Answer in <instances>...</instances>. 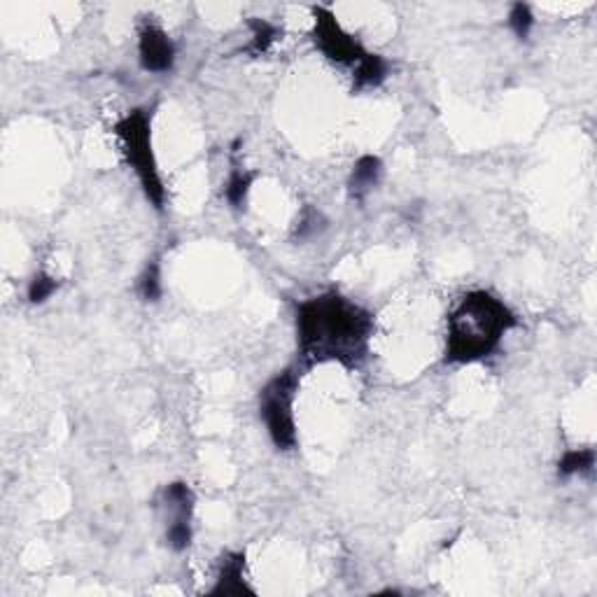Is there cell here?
<instances>
[{"label":"cell","mask_w":597,"mask_h":597,"mask_svg":"<svg viewBox=\"0 0 597 597\" xmlns=\"http://www.w3.org/2000/svg\"><path fill=\"white\" fill-rule=\"evenodd\" d=\"M294 325L299 357L306 367L339 364L343 369H360L376 332L374 313L334 290L297 304Z\"/></svg>","instance_id":"1"},{"label":"cell","mask_w":597,"mask_h":597,"mask_svg":"<svg viewBox=\"0 0 597 597\" xmlns=\"http://www.w3.org/2000/svg\"><path fill=\"white\" fill-rule=\"evenodd\" d=\"M518 318L497 294L472 290L462 294L446 320V364H476L500 350Z\"/></svg>","instance_id":"2"},{"label":"cell","mask_w":597,"mask_h":597,"mask_svg":"<svg viewBox=\"0 0 597 597\" xmlns=\"http://www.w3.org/2000/svg\"><path fill=\"white\" fill-rule=\"evenodd\" d=\"M112 133L122 147L124 161L136 175L140 187H143L145 199L152 203L154 210L166 208V185L161 178L157 154L152 143V115L143 108L129 110L124 117H119Z\"/></svg>","instance_id":"3"},{"label":"cell","mask_w":597,"mask_h":597,"mask_svg":"<svg viewBox=\"0 0 597 597\" xmlns=\"http://www.w3.org/2000/svg\"><path fill=\"white\" fill-rule=\"evenodd\" d=\"M299 388V369L287 367L269 378L262 392H259V418H262L271 444L280 453H292L299 446L297 416H294V402H297Z\"/></svg>","instance_id":"4"},{"label":"cell","mask_w":597,"mask_h":597,"mask_svg":"<svg viewBox=\"0 0 597 597\" xmlns=\"http://www.w3.org/2000/svg\"><path fill=\"white\" fill-rule=\"evenodd\" d=\"M313 42L318 47V52L325 56L334 66L348 68L350 73L360 66V63L369 56V49L355 38L353 33H348L341 26L339 17H336L332 7L315 5L313 7Z\"/></svg>","instance_id":"5"},{"label":"cell","mask_w":597,"mask_h":597,"mask_svg":"<svg viewBox=\"0 0 597 597\" xmlns=\"http://www.w3.org/2000/svg\"><path fill=\"white\" fill-rule=\"evenodd\" d=\"M194 490L185 481H173L161 488L157 507L164 516V539L175 553L187 551L194 539Z\"/></svg>","instance_id":"6"},{"label":"cell","mask_w":597,"mask_h":597,"mask_svg":"<svg viewBox=\"0 0 597 597\" xmlns=\"http://www.w3.org/2000/svg\"><path fill=\"white\" fill-rule=\"evenodd\" d=\"M138 61L145 73H171L175 66V45L164 28L145 21L138 31Z\"/></svg>","instance_id":"7"},{"label":"cell","mask_w":597,"mask_h":597,"mask_svg":"<svg viewBox=\"0 0 597 597\" xmlns=\"http://www.w3.org/2000/svg\"><path fill=\"white\" fill-rule=\"evenodd\" d=\"M208 595H213V597L255 595V588L248 584V579H245V553L243 551H229L220 558L215 586L210 588Z\"/></svg>","instance_id":"8"},{"label":"cell","mask_w":597,"mask_h":597,"mask_svg":"<svg viewBox=\"0 0 597 597\" xmlns=\"http://www.w3.org/2000/svg\"><path fill=\"white\" fill-rule=\"evenodd\" d=\"M383 180V161L376 154H362L353 164L348 178V196L350 201L362 203Z\"/></svg>","instance_id":"9"},{"label":"cell","mask_w":597,"mask_h":597,"mask_svg":"<svg viewBox=\"0 0 597 597\" xmlns=\"http://www.w3.org/2000/svg\"><path fill=\"white\" fill-rule=\"evenodd\" d=\"M388 73H390V63L385 61L381 54L369 52L367 59H364L360 66L350 73L353 75V91L360 94V91L381 87V84L388 80Z\"/></svg>","instance_id":"10"},{"label":"cell","mask_w":597,"mask_h":597,"mask_svg":"<svg viewBox=\"0 0 597 597\" xmlns=\"http://www.w3.org/2000/svg\"><path fill=\"white\" fill-rule=\"evenodd\" d=\"M257 180V173L248 171V168H241L236 166L234 171L229 173L227 182H224V201L229 203L234 210H243L245 203H248V196H250V189L255 185Z\"/></svg>","instance_id":"11"},{"label":"cell","mask_w":597,"mask_h":597,"mask_svg":"<svg viewBox=\"0 0 597 597\" xmlns=\"http://www.w3.org/2000/svg\"><path fill=\"white\" fill-rule=\"evenodd\" d=\"M595 467V451L593 448H572L565 451L563 458L558 460V479H574V476L591 474Z\"/></svg>","instance_id":"12"},{"label":"cell","mask_w":597,"mask_h":597,"mask_svg":"<svg viewBox=\"0 0 597 597\" xmlns=\"http://www.w3.org/2000/svg\"><path fill=\"white\" fill-rule=\"evenodd\" d=\"M136 294L140 297V301H145V304H157V301L161 299V294H164V283H161V259L159 257H152L150 262L145 264L143 273L138 276Z\"/></svg>","instance_id":"13"},{"label":"cell","mask_w":597,"mask_h":597,"mask_svg":"<svg viewBox=\"0 0 597 597\" xmlns=\"http://www.w3.org/2000/svg\"><path fill=\"white\" fill-rule=\"evenodd\" d=\"M250 31H252V38H250L248 52H252V54L269 52L271 45L278 40V35H280V28L266 19H252Z\"/></svg>","instance_id":"14"},{"label":"cell","mask_w":597,"mask_h":597,"mask_svg":"<svg viewBox=\"0 0 597 597\" xmlns=\"http://www.w3.org/2000/svg\"><path fill=\"white\" fill-rule=\"evenodd\" d=\"M59 290V280L54 276H49L47 271H38L35 276L28 280V287H26V299L31 301L33 306H40L49 301Z\"/></svg>","instance_id":"15"},{"label":"cell","mask_w":597,"mask_h":597,"mask_svg":"<svg viewBox=\"0 0 597 597\" xmlns=\"http://www.w3.org/2000/svg\"><path fill=\"white\" fill-rule=\"evenodd\" d=\"M532 26H535V14H532V7L525 3L511 5L509 10V28L514 31L518 40H528L532 33Z\"/></svg>","instance_id":"16"},{"label":"cell","mask_w":597,"mask_h":597,"mask_svg":"<svg viewBox=\"0 0 597 597\" xmlns=\"http://www.w3.org/2000/svg\"><path fill=\"white\" fill-rule=\"evenodd\" d=\"M322 229H325V217H322L320 210L306 208L299 217L297 227H294V238H299V241H308V238L318 236Z\"/></svg>","instance_id":"17"}]
</instances>
